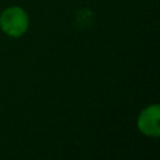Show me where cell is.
Listing matches in <instances>:
<instances>
[{"label": "cell", "mask_w": 160, "mask_h": 160, "mask_svg": "<svg viewBox=\"0 0 160 160\" xmlns=\"http://www.w3.org/2000/svg\"><path fill=\"white\" fill-rule=\"evenodd\" d=\"M0 27L7 35L20 37L28 28V17L20 7H10L0 16Z\"/></svg>", "instance_id": "cell-1"}, {"label": "cell", "mask_w": 160, "mask_h": 160, "mask_svg": "<svg viewBox=\"0 0 160 160\" xmlns=\"http://www.w3.org/2000/svg\"><path fill=\"white\" fill-rule=\"evenodd\" d=\"M159 117L160 110L159 105H152L146 110L142 111L138 119V127L141 132H143L148 136H159L160 135V127H159Z\"/></svg>", "instance_id": "cell-2"}]
</instances>
